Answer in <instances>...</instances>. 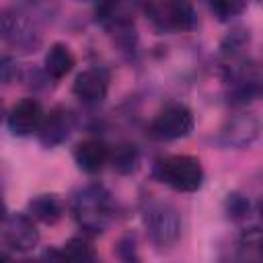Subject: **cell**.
<instances>
[{
    "instance_id": "obj_1",
    "label": "cell",
    "mask_w": 263,
    "mask_h": 263,
    "mask_svg": "<svg viewBox=\"0 0 263 263\" xmlns=\"http://www.w3.org/2000/svg\"><path fill=\"white\" fill-rule=\"evenodd\" d=\"M74 216L82 230L101 234L113 218V199L101 185H88L74 197Z\"/></svg>"
},
{
    "instance_id": "obj_2",
    "label": "cell",
    "mask_w": 263,
    "mask_h": 263,
    "mask_svg": "<svg viewBox=\"0 0 263 263\" xmlns=\"http://www.w3.org/2000/svg\"><path fill=\"white\" fill-rule=\"evenodd\" d=\"M158 177L181 193H193L203 185V166L195 156L175 154L158 162Z\"/></svg>"
},
{
    "instance_id": "obj_3",
    "label": "cell",
    "mask_w": 263,
    "mask_h": 263,
    "mask_svg": "<svg viewBox=\"0 0 263 263\" xmlns=\"http://www.w3.org/2000/svg\"><path fill=\"white\" fill-rule=\"evenodd\" d=\"M144 226L154 247L171 249L181 236V220L173 205L156 201L144 212Z\"/></svg>"
},
{
    "instance_id": "obj_4",
    "label": "cell",
    "mask_w": 263,
    "mask_h": 263,
    "mask_svg": "<svg viewBox=\"0 0 263 263\" xmlns=\"http://www.w3.org/2000/svg\"><path fill=\"white\" fill-rule=\"evenodd\" d=\"M144 10L160 31H191L197 27L195 10L185 2H150Z\"/></svg>"
},
{
    "instance_id": "obj_5",
    "label": "cell",
    "mask_w": 263,
    "mask_h": 263,
    "mask_svg": "<svg viewBox=\"0 0 263 263\" xmlns=\"http://www.w3.org/2000/svg\"><path fill=\"white\" fill-rule=\"evenodd\" d=\"M193 113L181 105V103H173L168 107H164L150 123V136L154 140H162V142H171V140H179L185 138L193 132Z\"/></svg>"
},
{
    "instance_id": "obj_6",
    "label": "cell",
    "mask_w": 263,
    "mask_h": 263,
    "mask_svg": "<svg viewBox=\"0 0 263 263\" xmlns=\"http://www.w3.org/2000/svg\"><path fill=\"white\" fill-rule=\"evenodd\" d=\"M0 31L6 43H10L14 49L18 51H35L41 43V33L35 27V23H31V18L23 12H10L4 10L0 16Z\"/></svg>"
},
{
    "instance_id": "obj_7",
    "label": "cell",
    "mask_w": 263,
    "mask_h": 263,
    "mask_svg": "<svg viewBox=\"0 0 263 263\" xmlns=\"http://www.w3.org/2000/svg\"><path fill=\"white\" fill-rule=\"evenodd\" d=\"M261 132V123L253 113H238L230 117L218 132L216 142L224 148H247Z\"/></svg>"
},
{
    "instance_id": "obj_8",
    "label": "cell",
    "mask_w": 263,
    "mask_h": 263,
    "mask_svg": "<svg viewBox=\"0 0 263 263\" xmlns=\"http://www.w3.org/2000/svg\"><path fill=\"white\" fill-rule=\"evenodd\" d=\"M2 236L4 245L16 253L31 251L39 240V232L33 224V218L27 214H8L4 218Z\"/></svg>"
},
{
    "instance_id": "obj_9",
    "label": "cell",
    "mask_w": 263,
    "mask_h": 263,
    "mask_svg": "<svg viewBox=\"0 0 263 263\" xmlns=\"http://www.w3.org/2000/svg\"><path fill=\"white\" fill-rule=\"evenodd\" d=\"M43 117H45V113H43L39 101L33 97H25L18 103H14L8 113V129L14 136H31V134L39 132Z\"/></svg>"
},
{
    "instance_id": "obj_10",
    "label": "cell",
    "mask_w": 263,
    "mask_h": 263,
    "mask_svg": "<svg viewBox=\"0 0 263 263\" xmlns=\"http://www.w3.org/2000/svg\"><path fill=\"white\" fill-rule=\"evenodd\" d=\"M107 88H109L107 74L99 68L82 70L72 84V92L86 105H99L107 97Z\"/></svg>"
},
{
    "instance_id": "obj_11",
    "label": "cell",
    "mask_w": 263,
    "mask_h": 263,
    "mask_svg": "<svg viewBox=\"0 0 263 263\" xmlns=\"http://www.w3.org/2000/svg\"><path fill=\"white\" fill-rule=\"evenodd\" d=\"M72 123L74 121H72V115L68 109H64V107L51 109L49 113H45L41 127L37 132L39 142L45 148H53V146L62 144L64 140H68V136L72 132Z\"/></svg>"
},
{
    "instance_id": "obj_12",
    "label": "cell",
    "mask_w": 263,
    "mask_h": 263,
    "mask_svg": "<svg viewBox=\"0 0 263 263\" xmlns=\"http://www.w3.org/2000/svg\"><path fill=\"white\" fill-rule=\"evenodd\" d=\"M111 150L101 140H84L74 148V162L82 173L95 175L109 162Z\"/></svg>"
},
{
    "instance_id": "obj_13",
    "label": "cell",
    "mask_w": 263,
    "mask_h": 263,
    "mask_svg": "<svg viewBox=\"0 0 263 263\" xmlns=\"http://www.w3.org/2000/svg\"><path fill=\"white\" fill-rule=\"evenodd\" d=\"M29 216L43 224H55L64 214V203L55 193H39L29 201Z\"/></svg>"
},
{
    "instance_id": "obj_14",
    "label": "cell",
    "mask_w": 263,
    "mask_h": 263,
    "mask_svg": "<svg viewBox=\"0 0 263 263\" xmlns=\"http://www.w3.org/2000/svg\"><path fill=\"white\" fill-rule=\"evenodd\" d=\"M74 68V53L66 43H53L45 53V72L53 80L64 78Z\"/></svg>"
},
{
    "instance_id": "obj_15",
    "label": "cell",
    "mask_w": 263,
    "mask_h": 263,
    "mask_svg": "<svg viewBox=\"0 0 263 263\" xmlns=\"http://www.w3.org/2000/svg\"><path fill=\"white\" fill-rule=\"evenodd\" d=\"M64 255L68 257L70 263H97L95 261V251L90 247L88 240L80 238V236H74L70 238L66 245H64Z\"/></svg>"
},
{
    "instance_id": "obj_16",
    "label": "cell",
    "mask_w": 263,
    "mask_h": 263,
    "mask_svg": "<svg viewBox=\"0 0 263 263\" xmlns=\"http://www.w3.org/2000/svg\"><path fill=\"white\" fill-rule=\"evenodd\" d=\"M111 160H113V166H115L119 173H129V171L136 168L138 150H136L132 144H123V146L115 148V152L111 154Z\"/></svg>"
},
{
    "instance_id": "obj_17",
    "label": "cell",
    "mask_w": 263,
    "mask_h": 263,
    "mask_svg": "<svg viewBox=\"0 0 263 263\" xmlns=\"http://www.w3.org/2000/svg\"><path fill=\"white\" fill-rule=\"evenodd\" d=\"M210 10L216 14L218 21H230L234 16H238L247 6L242 2H236V0H220V2H210L208 4Z\"/></svg>"
},
{
    "instance_id": "obj_18",
    "label": "cell",
    "mask_w": 263,
    "mask_h": 263,
    "mask_svg": "<svg viewBox=\"0 0 263 263\" xmlns=\"http://www.w3.org/2000/svg\"><path fill=\"white\" fill-rule=\"evenodd\" d=\"M117 257L121 263H140V255L132 236H123L117 242Z\"/></svg>"
},
{
    "instance_id": "obj_19",
    "label": "cell",
    "mask_w": 263,
    "mask_h": 263,
    "mask_svg": "<svg viewBox=\"0 0 263 263\" xmlns=\"http://www.w3.org/2000/svg\"><path fill=\"white\" fill-rule=\"evenodd\" d=\"M226 208H228V214H232L234 218H240V216H245V214H247L249 203H247V199H245V197H240V195L232 193V195H228V199H226Z\"/></svg>"
},
{
    "instance_id": "obj_20",
    "label": "cell",
    "mask_w": 263,
    "mask_h": 263,
    "mask_svg": "<svg viewBox=\"0 0 263 263\" xmlns=\"http://www.w3.org/2000/svg\"><path fill=\"white\" fill-rule=\"evenodd\" d=\"M37 263H70V261L64 255V251H60V249H45Z\"/></svg>"
},
{
    "instance_id": "obj_21",
    "label": "cell",
    "mask_w": 263,
    "mask_h": 263,
    "mask_svg": "<svg viewBox=\"0 0 263 263\" xmlns=\"http://www.w3.org/2000/svg\"><path fill=\"white\" fill-rule=\"evenodd\" d=\"M12 60L8 58V55H4L2 58V80L4 82H10V72H12Z\"/></svg>"
},
{
    "instance_id": "obj_22",
    "label": "cell",
    "mask_w": 263,
    "mask_h": 263,
    "mask_svg": "<svg viewBox=\"0 0 263 263\" xmlns=\"http://www.w3.org/2000/svg\"><path fill=\"white\" fill-rule=\"evenodd\" d=\"M257 214H259V218L263 220V195H261L259 201H257Z\"/></svg>"
}]
</instances>
